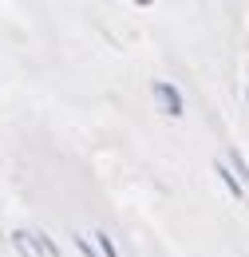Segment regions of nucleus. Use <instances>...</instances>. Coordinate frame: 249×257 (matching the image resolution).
Masks as SVG:
<instances>
[{
	"label": "nucleus",
	"mask_w": 249,
	"mask_h": 257,
	"mask_svg": "<svg viewBox=\"0 0 249 257\" xmlns=\"http://www.w3.org/2000/svg\"><path fill=\"white\" fill-rule=\"evenodd\" d=\"M12 245L20 249V257H40V245H36V237L28 229H12Z\"/></svg>",
	"instance_id": "f03ea898"
},
{
	"label": "nucleus",
	"mask_w": 249,
	"mask_h": 257,
	"mask_svg": "<svg viewBox=\"0 0 249 257\" xmlns=\"http://www.w3.org/2000/svg\"><path fill=\"white\" fill-rule=\"evenodd\" d=\"M214 170H218V174H221V182H225V186H229V190L237 194V198H241V194H245V190H241V182H237V178H233V174H229V170H225V166H221V162H218V166H214Z\"/></svg>",
	"instance_id": "7ed1b4c3"
},
{
	"label": "nucleus",
	"mask_w": 249,
	"mask_h": 257,
	"mask_svg": "<svg viewBox=\"0 0 249 257\" xmlns=\"http://www.w3.org/2000/svg\"><path fill=\"white\" fill-rule=\"evenodd\" d=\"M99 237V249H103V257H119V249H115V241L107 237V233H95Z\"/></svg>",
	"instance_id": "20e7f679"
},
{
	"label": "nucleus",
	"mask_w": 249,
	"mask_h": 257,
	"mask_svg": "<svg viewBox=\"0 0 249 257\" xmlns=\"http://www.w3.org/2000/svg\"><path fill=\"white\" fill-rule=\"evenodd\" d=\"M151 95H155V103H158V111L162 115H182V95H178V87L174 83H166V79H158V83H151Z\"/></svg>",
	"instance_id": "f257e3e1"
}]
</instances>
